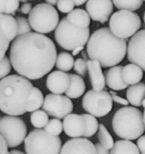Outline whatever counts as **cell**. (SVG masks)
I'll return each mask as SVG.
<instances>
[{"label":"cell","instance_id":"1","mask_svg":"<svg viewBox=\"0 0 145 154\" xmlns=\"http://www.w3.org/2000/svg\"><path fill=\"white\" fill-rule=\"evenodd\" d=\"M57 57L54 42L38 32L17 36L11 46V66L19 75L29 80L41 79L49 73Z\"/></svg>","mask_w":145,"mask_h":154},{"label":"cell","instance_id":"2","mask_svg":"<svg viewBox=\"0 0 145 154\" xmlns=\"http://www.w3.org/2000/svg\"><path fill=\"white\" fill-rule=\"evenodd\" d=\"M90 60H96L103 68L113 67L121 63L127 53L126 39L120 38L108 27L96 30L90 35L87 45Z\"/></svg>","mask_w":145,"mask_h":154},{"label":"cell","instance_id":"3","mask_svg":"<svg viewBox=\"0 0 145 154\" xmlns=\"http://www.w3.org/2000/svg\"><path fill=\"white\" fill-rule=\"evenodd\" d=\"M33 85L27 78L11 75L0 81V111L9 116L27 112L29 97Z\"/></svg>","mask_w":145,"mask_h":154},{"label":"cell","instance_id":"4","mask_svg":"<svg viewBox=\"0 0 145 154\" xmlns=\"http://www.w3.org/2000/svg\"><path fill=\"white\" fill-rule=\"evenodd\" d=\"M112 127L114 133L123 140L138 139L145 131L144 114L133 107L120 108L113 117Z\"/></svg>","mask_w":145,"mask_h":154},{"label":"cell","instance_id":"5","mask_svg":"<svg viewBox=\"0 0 145 154\" xmlns=\"http://www.w3.org/2000/svg\"><path fill=\"white\" fill-rule=\"evenodd\" d=\"M24 148L26 154H60L62 140L45 129H36L30 132L25 138Z\"/></svg>","mask_w":145,"mask_h":154},{"label":"cell","instance_id":"6","mask_svg":"<svg viewBox=\"0 0 145 154\" xmlns=\"http://www.w3.org/2000/svg\"><path fill=\"white\" fill-rule=\"evenodd\" d=\"M56 42L61 48L67 51H73L78 47L85 46L90 37V28L81 29L75 26L63 18L54 33Z\"/></svg>","mask_w":145,"mask_h":154},{"label":"cell","instance_id":"7","mask_svg":"<svg viewBox=\"0 0 145 154\" xmlns=\"http://www.w3.org/2000/svg\"><path fill=\"white\" fill-rule=\"evenodd\" d=\"M28 20L32 29L44 35L57 29L60 23V16L54 6L47 3H40L32 8Z\"/></svg>","mask_w":145,"mask_h":154},{"label":"cell","instance_id":"8","mask_svg":"<svg viewBox=\"0 0 145 154\" xmlns=\"http://www.w3.org/2000/svg\"><path fill=\"white\" fill-rule=\"evenodd\" d=\"M141 26L139 15L134 11L120 10L112 14L109 20L111 32L120 38L132 37Z\"/></svg>","mask_w":145,"mask_h":154},{"label":"cell","instance_id":"9","mask_svg":"<svg viewBox=\"0 0 145 154\" xmlns=\"http://www.w3.org/2000/svg\"><path fill=\"white\" fill-rule=\"evenodd\" d=\"M27 126L25 122L17 116L0 117V135L10 148L18 147L26 138Z\"/></svg>","mask_w":145,"mask_h":154},{"label":"cell","instance_id":"10","mask_svg":"<svg viewBox=\"0 0 145 154\" xmlns=\"http://www.w3.org/2000/svg\"><path fill=\"white\" fill-rule=\"evenodd\" d=\"M82 106L85 111L95 117L108 115L113 108V101L108 92L90 90L84 96Z\"/></svg>","mask_w":145,"mask_h":154},{"label":"cell","instance_id":"11","mask_svg":"<svg viewBox=\"0 0 145 154\" xmlns=\"http://www.w3.org/2000/svg\"><path fill=\"white\" fill-rule=\"evenodd\" d=\"M43 111L48 116L57 119H64L74 110L73 102L66 96L60 94H48L45 98Z\"/></svg>","mask_w":145,"mask_h":154},{"label":"cell","instance_id":"12","mask_svg":"<svg viewBox=\"0 0 145 154\" xmlns=\"http://www.w3.org/2000/svg\"><path fill=\"white\" fill-rule=\"evenodd\" d=\"M127 58L145 71V29L140 30L131 38L127 47Z\"/></svg>","mask_w":145,"mask_h":154},{"label":"cell","instance_id":"13","mask_svg":"<svg viewBox=\"0 0 145 154\" xmlns=\"http://www.w3.org/2000/svg\"><path fill=\"white\" fill-rule=\"evenodd\" d=\"M86 9L93 20L105 23L114 11L112 0H87Z\"/></svg>","mask_w":145,"mask_h":154},{"label":"cell","instance_id":"14","mask_svg":"<svg viewBox=\"0 0 145 154\" xmlns=\"http://www.w3.org/2000/svg\"><path fill=\"white\" fill-rule=\"evenodd\" d=\"M60 154H97V152L91 141L85 138H77L66 141Z\"/></svg>","mask_w":145,"mask_h":154},{"label":"cell","instance_id":"15","mask_svg":"<svg viewBox=\"0 0 145 154\" xmlns=\"http://www.w3.org/2000/svg\"><path fill=\"white\" fill-rule=\"evenodd\" d=\"M63 130L66 135L77 138L84 136L86 129L85 120L82 115L70 114L63 120Z\"/></svg>","mask_w":145,"mask_h":154},{"label":"cell","instance_id":"16","mask_svg":"<svg viewBox=\"0 0 145 154\" xmlns=\"http://www.w3.org/2000/svg\"><path fill=\"white\" fill-rule=\"evenodd\" d=\"M70 85L69 74L62 71H54L49 74L46 81L47 88L54 94L64 93Z\"/></svg>","mask_w":145,"mask_h":154},{"label":"cell","instance_id":"17","mask_svg":"<svg viewBox=\"0 0 145 154\" xmlns=\"http://www.w3.org/2000/svg\"><path fill=\"white\" fill-rule=\"evenodd\" d=\"M87 63V72L92 87L96 91H102L105 89V77L102 70L100 63L96 60H88Z\"/></svg>","mask_w":145,"mask_h":154},{"label":"cell","instance_id":"18","mask_svg":"<svg viewBox=\"0 0 145 154\" xmlns=\"http://www.w3.org/2000/svg\"><path fill=\"white\" fill-rule=\"evenodd\" d=\"M123 66H115L105 72V82L113 90H123L127 88L128 84L124 82L122 76Z\"/></svg>","mask_w":145,"mask_h":154},{"label":"cell","instance_id":"19","mask_svg":"<svg viewBox=\"0 0 145 154\" xmlns=\"http://www.w3.org/2000/svg\"><path fill=\"white\" fill-rule=\"evenodd\" d=\"M0 27L10 42L17 37V23L11 15L0 14Z\"/></svg>","mask_w":145,"mask_h":154},{"label":"cell","instance_id":"20","mask_svg":"<svg viewBox=\"0 0 145 154\" xmlns=\"http://www.w3.org/2000/svg\"><path fill=\"white\" fill-rule=\"evenodd\" d=\"M70 85L66 92V96L69 99H78L83 96L86 90V84L84 79L78 75L69 74Z\"/></svg>","mask_w":145,"mask_h":154},{"label":"cell","instance_id":"21","mask_svg":"<svg viewBox=\"0 0 145 154\" xmlns=\"http://www.w3.org/2000/svg\"><path fill=\"white\" fill-rule=\"evenodd\" d=\"M143 70L137 65L130 63L123 66L122 76L124 82L128 85H134L140 83L143 78Z\"/></svg>","mask_w":145,"mask_h":154},{"label":"cell","instance_id":"22","mask_svg":"<svg viewBox=\"0 0 145 154\" xmlns=\"http://www.w3.org/2000/svg\"><path fill=\"white\" fill-rule=\"evenodd\" d=\"M67 20L75 26L78 28H89L90 24V17L84 9L76 8L68 14Z\"/></svg>","mask_w":145,"mask_h":154},{"label":"cell","instance_id":"23","mask_svg":"<svg viewBox=\"0 0 145 154\" xmlns=\"http://www.w3.org/2000/svg\"><path fill=\"white\" fill-rule=\"evenodd\" d=\"M126 98L129 103L133 106H141V103L145 99L144 83H138L131 85L126 91Z\"/></svg>","mask_w":145,"mask_h":154},{"label":"cell","instance_id":"24","mask_svg":"<svg viewBox=\"0 0 145 154\" xmlns=\"http://www.w3.org/2000/svg\"><path fill=\"white\" fill-rule=\"evenodd\" d=\"M110 154H140L135 144L129 140H120L114 143Z\"/></svg>","mask_w":145,"mask_h":154},{"label":"cell","instance_id":"25","mask_svg":"<svg viewBox=\"0 0 145 154\" xmlns=\"http://www.w3.org/2000/svg\"><path fill=\"white\" fill-rule=\"evenodd\" d=\"M44 100L45 98L42 92L37 87H33L29 97L27 112H34L38 111L43 105Z\"/></svg>","mask_w":145,"mask_h":154},{"label":"cell","instance_id":"26","mask_svg":"<svg viewBox=\"0 0 145 154\" xmlns=\"http://www.w3.org/2000/svg\"><path fill=\"white\" fill-rule=\"evenodd\" d=\"M75 64V60L72 54L61 52L58 54L56 60V67L62 72H69Z\"/></svg>","mask_w":145,"mask_h":154},{"label":"cell","instance_id":"27","mask_svg":"<svg viewBox=\"0 0 145 154\" xmlns=\"http://www.w3.org/2000/svg\"><path fill=\"white\" fill-rule=\"evenodd\" d=\"M98 139L99 144L108 150H111L114 145V138L108 132L105 125L99 124L98 129Z\"/></svg>","mask_w":145,"mask_h":154},{"label":"cell","instance_id":"28","mask_svg":"<svg viewBox=\"0 0 145 154\" xmlns=\"http://www.w3.org/2000/svg\"><path fill=\"white\" fill-rule=\"evenodd\" d=\"M112 2L119 10L135 11L142 6L144 0H112Z\"/></svg>","mask_w":145,"mask_h":154},{"label":"cell","instance_id":"29","mask_svg":"<svg viewBox=\"0 0 145 154\" xmlns=\"http://www.w3.org/2000/svg\"><path fill=\"white\" fill-rule=\"evenodd\" d=\"M83 117L85 120L86 123V129L85 132L84 134V138H90L93 136L99 129V123L96 120V117L93 115H90L89 114H82Z\"/></svg>","mask_w":145,"mask_h":154},{"label":"cell","instance_id":"30","mask_svg":"<svg viewBox=\"0 0 145 154\" xmlns=\"http://www.w3.org/2000/svg\"><path fill=\"white\" fill-rule=\"evenodd\" d=\"M49 121V116L45 111H34L30 116V122L32 125L36 129H42L45 128Z\"/></svg>","mask_w":145,"mask_h":154},{"label":"cell","instance_id":"31","mask_svg":"<svg viewBox=\"0 0 145 154\" xmlns=\"http://www.w3.org/2000/svg\"><path fill=\"white\" fill-rule=\"evenodd\" d=\"M45 130L51 135L59 136L63 131V123L59 119H51L49 120L48 124L45 126Z\"/></svg>","mask_w":145,"mask_h":154},{"label":"cell","instance_id":"32","mask_svg":"<svg viewBox=\"0 0 145 154\" xmlns=\"http://www.w3.org/2000/svg\"><path fill=\"white\" fill-rule=\"evenodd\" d=\"M17 36L23 35L31 32V26L28 19L23 17H17Z\"/></svg>","mask_w":145,"mask_h":154},{"label":"cell","instance_id":"33","mask_svg":"<svg viewBox=\"0 0 145 154\" xmlns=\"http://www.w3.org/2000/svg\"><path fill=\"white\" fill-rule=\"evenodd\" d=\"M74 69L79 76H86L87 72V60L82 58L77 59L74 64Z\"/></svg>","mask_w":145,"mask_h":154},{"label":"cell","instance_id":"34","mask_svg":"<svg viewBox=\"0 0 145 154\" xmlns=\"http://www.w3.org/2000/svg\"><path fill=\"white\" fill-rule=\"evenodd\" d=\"M10 43L11 42L0 27V60L5 57V54L8 50Z\"/></svg>","mask_w":145,"mask_h":154},{"label":"cell","instance_id":"35","mask_svg":"<svg viewBox=\"0 0 145 154\" xmlns=\"http://www.w3.org/2000/svg\"><path fill=\"white\" fill-rule=\"evenodd\" d=\"M11 70V63L10 59L5 57L0 60V79H3L7 77Z\"/></svg>","mask_w":145,"mask_h":154},{"label":"cell","instance_id":"36","mask_svg":"<svg viewBox=\"0 0 145 154\" xmlns=\"http://www.w3.org/2000/svg\"><path fill=\"white\" fill-rule=\"evenodd\" d=\"M57 8L64 14H69L74 10L75 3L72 0H59L57 2Z\"/></svg>","mask_w":145,"mask_h":154},{"label":"cell","instance_id":"37","mask_svg":"<svg viewBox=\"0 0 145 154\" xmlns=\"http://www.w3.org/2000/svg\"><path fill=\"white\" fill-rule=\"evenodd\" d=\"M20 0H6L4 14H14L15 11L19 8Z\"/></svg>","mask_w":145,"mask_h":154},{"label":"cell","instance_id":"38","mask_svg":"<svg viewBox=\"0 0 145 154\" xmlns=\"http://www.w3.org/2000/svg\"><path fill=\"white\" fill-rule=\"evenodd\" d=\"M137 147L140 153L145 154V135H141L137 141Z\"/></svg>","mask_w":145,"mask_h":154},{"label":"cell","instance_id":"39","mask_svg":"<svg viewBox=\"0 0 145 154\" xmlns=\"http://www.w3.org/2000/svg\"><path fill=\"white\" fill-rule=\"evenodd\" d=\"M111 99H112L113 102H116V103H118V104H120V105H125V106H128V105H129V102H128L127 99H123V98L117 96V94L111 95Z\"/></svg>","mask_w":145,"mask_h":154},{"label":"cell","instance_id":"40","mask_svg":"<svg viewBox=\"0 0 145 154\" xmlns=\"http://www.w3.org/2000/svg\"><path fill=\"white\" fill-rule=\"evenodd\" d=\"M8 153V147L5 140L0 135V154Z\"/></svg>","mask_w":145,"mask_h":154},{"label":"cell","instance_id":"41","mask_svg":"<svg viewBox=\"0 0 145 154\" xmlns=\"http://www.w3.org/2000/svg\"><path fill=\"white\" fill-rule=\"evenodd\" d=\"M32 9V6L31 3L26 2L23 3V4L21 5L20 11L21 13L23 14H29Z\"/></svg>","mask_w":145,"mask_h":154},{"label":"cell","instance_id":"42","mask_svg":"<svg viewBox=\"0 0 145 154\" xmlns=\"http://www.w3.org/2000/svg\"><path fill=\"white\" fill-rule=\"evenodd\" d=\"M96 149V152H97V154H110L109 150L105 148L103 146L101 145L99 143H97V144H95Z\"/></svg>","mask_w":145,"mask_h":154},{"label":"cell","instance_id":"43","mask_svg":"<svg viewBox=\"0 0 145 154\" xmlns=\"http://www.w3.org/2000/svg\"><path fill=\"white\" fill-rule=\"evenodd\" d=\"M84 47L83 46H81V47H78V48H76L75 49H74L73 51H72V55L73 56V57H75V56L78 55V54H80V53L81 52V51H84Z\"/></svg>","mask_w":145,"mask_h":154},{"label":"cell","instance_id":"44","mask_svg":"<svg viewBox=\"0 0 145 154\" xmlns=\"http://www.w3.org/2000/svg\"><path fill=\"white\" fill-rule=\"evenodd\" d=\"M6 0H0V14H4Z\"/></svg>","mask_w":145,"mask_h":154},{"label":"cell","instance_id":"45","mask_svg":"<svg viewBox=\"0 0 145 154\" xmlns=\"http://www.w3.org/2000/svg\"><path fill=\"white\" fill-rule=\"evenodd\" d=\"M72 1L75 3V6H81L84 5L85 2H87V0H72Z\"/></svg>","mask_w":145,"mask_h":154},{"label":"cell","instance_id":"46","mask_svg":"<svg viewBox=\"0 0 145 154\" xmlns=\"http://www.w3.org/2000/svg\"><path fill=\"white\" fill-rule=\"evenodd\" d=\"M45 1H46L47 4H49L51 5L54 6L57 5V2H58L59 0H45Z\"/></svg>","mask_w":145,"mask_h":154},{"label":"cell","instance_id":"47","mask_svg":"<svg viewBox=\"0 0 145 154\" xmlns=\"http://www.w3.org/2000/svg\"><path fill=\"white\" fill-rule=\"evenodd\" d=\"M8 154H25V153H23V152H21V151H20V150H11L10 152H8Z\"/></svg>","mask_w":145,"mask_h":154},{"label":"cell","instance_id":"48","mask_svg":"<svg viewBox=\"0 0 145 154\" xmlns=\"http://www.w3.org/2000/svg\"><path fill=\"white\" fill-rule=\"evenodd\" d=\"M141 106H143L144 108H145V99H144V100H143L142 103H141Z\"/></svg>","mask_w":145,"mask_h":154},{"label":"cell","instance_id":"49","mask_svg":"<svg viewBox=\"0 0 145 154\" xmlns=\"http://www.w3.org/2000/svg\"><path fill=\"white\" fill-rule=\"evenodd\" d=\"M144 125H145V108H144Z\"/></svg>","mask_w":145,"mask_h":154},{"label":"cell","instance_id":"50","mask_svg":"<svg viewBox=\"0 0 145 154\" xmlns=\"http://www.w3.org/2000/svg\"><path fill=\"white\" fill-rule=\"evenodd\" d=\"M143 18H144V23H145V11H144V16H143Z\"/></svg>","mask_w":145,"mask_h":154},{"label":"cell","instance_id":"51","mask_svg":"<svg viewBox=\"0 0 145 154\" xmlns=\"http://www.w3.org/2000/svg\"><path fill=\"white\" fill-rule=\"evenodd\" d=\"M144 1H145V0H144Z\"/></svg>","mask_w":145,"mask_h":154},{"label":"cell","instance_id":"52","mask_svg":"<svg viewBox=\"0 0 145 154\" xmlns=\"http://www.w3.org/2000/svg\"><path fill=\"white\" fill-rule=\"evenodd\" d=\"M27 1H28V0H27Z\"/></svg>","mask_w":145,"mask_h":154}]
</instances>
